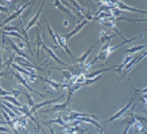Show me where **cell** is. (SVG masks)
Segmentation results:
<instances>
[{"label": "cell", "instance_id": "6da1fadb", "mask_svg": "<svg viewBox=\"0 0 147 134\" xmlns=\"http://www.w3.org/2000/svg\"><path fill=\"white\" fill-rule=\"evenodd\" d=\"M42 26L40 24H38L36 28V58L39 59V53H40V48L44 44L43 42V34L41 32Z\"/></svg>", "mask_w": 147, "mask_h": 134}, {"label": "cell", "instance_id": "7a4b0ae2", "mask_svg": "<svg viewBox=\"0 0 147 134\" xmlns=\"http://www.w3.org/2000/svg\"><path fill=\"white\" fill-rule=\"evenodd\" d=\"M34 3V1L32 2V3H26V4H24V6L22 7H19V9H17L16 10L14 11L13 13H11L9 17H7L5 21L3 22V24H1V26L3 27V26H5V25H7V24H9V22H11L12 20H15L16 18H20V16H21V14L22 13V11H24V9H25V7H28L30 4H33Z\"/></svg>", "mask_w": 147, "mask_h": 134}, {"label": "cell", "instance_id": "3957f363", "mask_svg": "<svg viewBox=\"0 0 147 134\" xmlns=\"http://www.w3.org/2000/svg\"><path fill=\"white\" fill-rule=\"evenodd\" d=\"M132 102H133V100H130L129 102H127V104H126L124 107H122L120 110H118L113 116L108 118V119H106V120H102V121H100V123H109V122H111V121H115V120L118 119V118H120V116H122V114H124L127 110H129L130 105L132 104Z\"/></svg>", "mask_w": 147, "mask_h": 134}, {"label": "cell", "instance_id": "277c9868", "mask_svg": "<svg viewBox=\"0 0 147 134\" xmlns=\"http://www.w3.org/2000/svg\"><path fill=\"white\" fill-rule=\"evenodd\" d=\"M12 75H14L15 79H16L19 83H21L22 85H24V86L26 88V89H28V90L31 91V92H33V93H36V94H37V95H39V96H40L41 98H45V95H44V94H41V93L38 92V91L33 90L32 88H31V87L28 85V83H27V81L24 79V77L22 76V74H20V73H17V72H13V73H12Z\"/></svg>", "mask_w": 147, "mask_h": 134}, {"label": "cell", "instance_id": "5b68a950", "mask_svg": "<svg viewBox=\"0 0 147 134\" xmlns=\"http://www.w3.org/2000/svg\"><path fill=\"white\" fill-rule=\"evenodd\" d=\"M79 117H93L97 118L95 116H92L90 114H84V113H78V112H70L65 114L63 118V121H72V120H77ZM98 119V118H97Z\"/></svg>", "mask_w": 147, "mask_h": 134}, {"label": "cell", "instance_id": "8992f818", "mask_svg": "<svg viewBox=\"0 0 147 134\" xmlns=\"http://www.w3.org/2000/svg\"><path fill=\"white\" fill-rule=\"evenodd\" d=\"M88 21L87 20V19H85V20H84L82 22H81V24L79 22V24L76 26L75 29H74L72 32L68 33V34H63V36H61V37H63V39H64L65 41H66V42H68V41H69V39H70V38H72V36H75V34H78V33L81 31V30L83 29L84 26L88 24Z\"/></svg>", "mask_w": 147, "mask_h": 134}, {"label": "cell", "instance_id": "52a82bcc", "mask_svg": "<svg viewBox=\"0 0 147 134\" xmlns=\"http://www.w3.org/2000/svg\"><path fill=\"white\" fill-rule=\"evenodd\" d=\"M63 97H64V94L61 95V96H60L59 98L53 99V100H46V101L42 102H40V103H37V104H34V105L32 107V109L30 110V113L33 114L36 113L38 109H40L41 107L46 106V105H48V104H52V103H55V102H59L60 100H61V98H63Z\"/></svg>", "mask_w": 147, "mask_h": 134}, {"label": "cell", "instance_id": "ba28073f", "mask_svg": "<svg viewBox=\"0 0 147 134\" xmlns=\"http://www.w3.org/2000/svg\"><path fill=\"white\" fill-rule=\"evenodd\" d=\"M115 5L117 7H118L119 9L122 10H127V11H134V12H139L142 14L147 13V10H142V9H137L135 7H131L129 6H127V4L123 3L122 1H115Z\"/></svg>", "mask_w": 147, "mask_h": 134}, {"label": "cell", "instance_id": "9c48e42d", "mask_svg": "<svg viewBox=\"0 0 147 134\" xmlns=\"http://www.w3.org/2000/svg\"><path fill=\"white\" fill-rule=\"evenodd\" d=\"M72 101H68L64 102L63 103H59V104H54L51 108H49V110H46L45 112H61V111H64L67 109V107L71 104Z\"/></svg>", "mask_w": 147, "mask_h": 134}, {"label": "cell", "instance_id": "30bf717a", "mask_svg": "<svg viewBox=\"0 0 147 134\" xmlns=\"http://www.w3.org/2000/svg\"><path fill=\"white\" fill-rule=\"evenodd\" d=\"M42 48H43L46 51H47L48 53H49V55L51 57V58L55 61L56 63H60V64H61V65H63V66H66V67H70L68 65L67 63H63V61H61V59L60 58H58V57L56 56V54H55V52H54L52 49H51V48H49L47 45L46 44H43L42 45Z\"/></svg>", "mask_w": 147, "mask_h": 134}, {"label": "cell", "instance_id": "8fae6325", "mask_svg": "<svg viewBox=\"0 0 147 134\" xmlns=\"http://www.w3.org/2000/svg\"><path fill=\"white\" fill-rule=\"evenodd\" d=\"M44 5H45L44 3H43V4H41V6H40V7H39V9L37 10L36 14L34 15V16L30 20V22H28V25H27V26H26V28H25V29H26V31H28V30H30L31 28L33 27V26L36 25V24H38V22H37V20H38V18H39L40 14H41V12H42V9H43Z\"/></svg>", "mask_w": 147, "mask_h": 134}, {"label": "cell", "instance_id": "7c38bea8", "mask_svg": "<svg viewBox=\"0 0 147 134\" xmlns=\"http://www.w3.org/2000/svg\"><path fill=\"white\" fill-rule=\"evenodd\" d=\"M97 44H99V41H97V42H96V43H95V44H94L93 46H92V47H91V48H90V49H88V51H86V52H85L84 54H83L82 56H81L79 59H76V63H78V65H79V69H81V68H82V67L84 66V64H85V63H86V61H87V58H88V55H90V52L92 51V49H93V48H95V46L97 45Z\"/></svg>", "mask_w": 147, "mask_h": 134}, {"label": "cell", "instance_id": "4fadbf2b", "mask_svg": "<svg viewBox=\"0 0 147 134\" xmlns=\"http://www.w3.org/2000/svg\"><path fill=\"white\" fill-rule=\"evenodd\" d=\"M9 44H10V47H11V48L13 49V51L17 53V54L20 56V57H22V58H25V59H28L29 60V58H28V56H27L25 53L22 51V48H19V46H17L16 44L14 43V42L11 40V39H9ZM30 61V60H29Z\"/></svg>", "mask_w": 147, "mask_h": 134}, {"label": "cell", "instance_id": "5bb4252c", "mask_svg": "<svg viewBox=\"0 0 147 134\" xmlns=\"http://www.w3.org/2000/svg\"><path fill=\"white\" fill-rule=\"evenodd\" d=\"M54 6L57 7L58 9H59L60 10L63 11V12H65V13L68 14V15H70V17L74 18V19H76L75 15H74V13H72V12H71V10L69 9L68 7H64V6L63 5V3H61V1H55V3H54Z\"/></svg>", "mask_w": 147, "mask_h": 134}, {"label": "cell", "instance_id": "9a60e30c", "mask_svg": "<svg viewBox=\"0 0 147 134\" xmlns=\"http://www.w3.org/2000/svg\"><path fill=\"white\" fill-rule=\"evenodd\" d=\"M20 25H21V31H22V36L24 37V40H25V43L26 44H28V48H29V51L32 53V48H31V44H30V40H29V36H28V34H27V31H26V29H24V24H22V22L21 20V18H20ZM33 54V53H32Z\"/></svg>", "mask_w": 147, "mask_h": 134}, {"label": "cell", "instance_id": "2e32d148", "mask_svg": "<svg viewBox=\"0 0 147 134\" xmlns=\"http://www.w3.org/2000/svg\"><path fill=\"white\" fill-rule=\"evenodd\" d=\"M44 20H45L46 25H47V28H48V31H49V36H50V37H51L52 41L54 42V44H56V45L59 46V42H58V38H57V34L53 31L51 27H50L49 24L48 22V21L46 20V18H45V17H44ZM59 47H60V46H59Z\"/></svg>", "mask_w": 147, "mask_h": 134}, {"label": "cell", "instance_id": "e0dca14e", "mask_svg": "<svg viewBox=\"0 0 147 134\" xmlns=\"http://www.w3.org/2000/svg\"><path fill=\"white\" fill-rule=\"evenodd\" d=\"M37 77L39 78V79H41V80H43L44 82L48 83L49 85V86H51L55 90H59V88H60V86H61V84L57 83L56 81H54V80H52L51 78H45V77H42V76H40V75H38Z\"/></svg>", "mask_w": 147, "mask_h": 134}, {"label": "cell", "instance_id": "ac0fdd59", "mask_svg": "<svg viewBox=\"0 0 147 134\" xmlns=\"http://www.w3.org/2000/svg\"><path fill=\"white\" fill-rule=\"evenodd\" d=\"M115 36V34H112V36H109L107 34V33L105 31H100V38H99V43H104L105 41H111V38Z\"/></svg>", "mask_w": 147, "mask_h": 134}, {"label": "cell", "instance_id": "d6986e66", "mask_svg": "<svg viewBox=\"0 0 147 134\" xmlns=\"http://www.w3.org/2000/svg\"><path fill=\"white\" fill-rule=\"evenodd\" d=\"M1 100H6L7 102H9L10 103H12L13 105H15L16 107H22V103L19 102L18 100L15 97H12V96H4V97H1Z\"/></svg>", "mask_w": 147, "mask_h": 134}, {"label": "cell", "instance_id": "ffe728a7", "mask_svg": "<svg viewBox=\"0 0 147 134\" xmlns=\"http://www.w3.org/2000/svg\"><path fill=\"white\" fill-rule=\"evenodd\" d=\"M145 48H147V44L141 45V46H133V47L126 49V52L127 53H136L137 51H142V49H144Z\"/></svg>", "mask_w": 147, "mask_h": 134}, {"label": "cell", "instance_id": "44dd1931", "mask_svg": "<svg viewBox=\"0 0 147 134\" xmlns=\"http://www.w3.org/2000/svg\"><path fill=\"white\" fill-rule=\"evenodd\" d=\"M51 123H56V124H59L61 126H63V127H64V128H68V126L65 125V123L63 120V118H61V113L59 114V116H58V118H56L55 120H49V122H45V124H47V125L51 124Z\"/></svg>", "mask_w": 147, "mask_h": 134}, {"label": "cell", "instance_id": "7402d4cb", "mask_svg": "<svg viewBox=\"0 0 147 134\" xmlns=\"http://www.w3.org/2000/svg\"><path fill=\"white\" fill-rule=\"evenodd\" d=\"M132 127L134 129V134H139L142 129H144V126H142V123H140L139 121L135 120L132 124Z\"/></svg>", "mask_w": 147, "mask_h": 134}, {"label": "cell", "instance_id": "603a6c76", "mask_svg": "<svg viewBox=\"0 0 147 134\" xmlns=\"http://www.w3.org/2000/svg\"><path fill=\"white\" fill-rule=\"evenodd\" d=\"M133 117L135 118V120H136V121H139L140 123L142 124V126H144V129L147 128V117L139 116V114H133Z\"/></svg>", "mask_w": 147, "mask_h": 134}, {"label": "cell", "instance_id": "cb8c5ba5", "mask_svg": "<svg viewBox=\"0 0 147 134\" xmlns=\"http://www.w3.org/2000/svg\"><path fill=\"white\" fill-rule=\"evenodd\" d=\"M3 32H12V31H16L19 32V29L16 26H9V25H5L3 26Z\"/></svg>", "mask_w": 147, "mask_h": 134}, {"label": "cell", "instance_id": "d4e9b609", "mask_svg": "<svg viewBox=\"0 0 147 134\" xmlns=\"http://www.w3.org/2000/svg\"><path fill=\"white\" fill-rule=\"evenodd\" d=\"M24 94H25V96L27 97V100H28V105L31 106V107H33L36 103H34V99L32 98V96L27 92V91H24Z\"/></svg>", "mask_w": 147, "mask_h": 134}, {"label": "cell", "instance_id": "484cf974", "mask_svg": "<svg viewBox=\"0 0 147 134\" xmlns=\"http://www.w3.org/2000/svg\"><path fill=\"white\" fill-rule=\"evenodd\" d=\"M1 108H2L4 111H6V112L9 113V116H10V117L15 118V116H16V114H15L13 113V111H12V110H9V107H5V105H1Z\"/></svg>", "mask_w": 147, "mask_h": 134}, {"label": "cell", "instance_id": "4316f807", "mask_svg": "<svg viewBox=\"0 0 147 134\" xmlns=\"http://www.w3.org/2000/svg\"><path fill=\"white\" fill-rule=\"evenodd\" d=\"M135 94H139V95L147 94V88H144V89H142V90H137V89H135Z\"/></svg>", "mask_w": 147, "mask_h": 134}, {"label": "cell", "instance_id": "83f0119b", "mask_svg": "<svg viewBox=\"0 0 147 134\" xmlns=\"http://www.w3.org/2000/svg\"><path fill=\"white\" fill-rule=\"evenodd\" d=\"M146 56H147V51L142 53V54L141 56H139V57H138V58H137V61H136V64H137L139 62H141V61H142V59H144V57H146Z\"/></svg>", "mask_w": 147, "mask_h": 134}, {"label": "cell", "instance_id": "f1b7e54d", "mask_svg": "<svg viewBox=\"0 0 147 134\" xmlns=\"http://www.w3.org/2000/svg\"><path fill=\"white\" fill-rule=\"evenodd\" d=\"M11 93H12V96L13 97L17 98L19 96V94L21 93V91L20 90H11Z\"/></svg>", "mask_w": 147, "mask_h": 134}, {"label": "cell", "instance_id": "f546056e", "mask_svg": "<svg viewBox=\"0 0 147 134\" xmlns=\"http://www.w3.org/2000/svg\"><path fill=\"white\" fill-rule=\"evenodd\" d=\"M49 129L50 134H55V131H54L53 127H51V126H49Z\"/></svg>", "mask_w": 147, "mask_h": 134}, {"label": "cell", "instance_id": "4dcf8cb0", "mask_svg": "<svg viewBox=\"0 0 147 134\" xmlns=\"http://www.w3.org/2000/svg\"><path fill=\"white\" fill-rule=\"evenodd\" d=\"M97 134H104L103 133V129L97 128Z\"/></svg>", "mask_w": 147, "mask_h": 134}, {"label": "cell", "instance_id": "1f68e13d", "mask_svg": "<svg viewBox=\"0 0 147 134\" xmlns=\"http://www.w3.org/2000/svg\"><path fill=\"white\" fill-rule=\"evenodd\" d=\"M135 22H146L147 19H140V20H133Z\"/></svg>", "mask_w": 147, "mask_h": 134}, {"label": "cell", "instance_id": "d6a6232c", "mask_svg": "<svg viewBox=\"0 0 147 134\" xmlns=\"http://www.w3.org/2000/svg\"><path fill=\"white\" fill-rule=\"evenodd\" d=\"M63 24H64L65 27H67V26H68V20H64L63 21Z\"/></svg>", "mask_w": 147, "mask_h": 134}, {"label": "cell", "instance_id": "836d02e7", "mask_svg": "<svg viewBox=\"0 0 147 134\" xmlns=\"http://www.w3.org/2000/svg\"><path fill=\"white\" fill-rule=\"evenodd\" d=\"M25 134H28V132H27L26 131H25Z\"/></svg>", "mask_w": 147, "mask_h": 134}, {"label": "cell", "instance_id": "e575fe53", "mask_svg": "<svg viewBox=\"0 0 147 134\" xmlns=\"http://www.w3.org/2000/svg\"><path fill=\"white\" fill-rule=\"evenodd\" d=\"M144 134H147V132H146V131H145V132H144Z\"/></svg>", "mask_w": 147, "mask_h": 134}, {"label": "cell", "instance_id": "d590c367", "mask_svg": "<svg viewBox=\"0 0 147 134\" xmlns=\"http://www.w3.org/2000/svg\"><path fill=\"white\" fill-rule=\"evenodd\" d=\"M145 31H147V29H146V30H145Z\"/></svg>", "mask_w": 147, "mask_h": 134}]
</instances>
